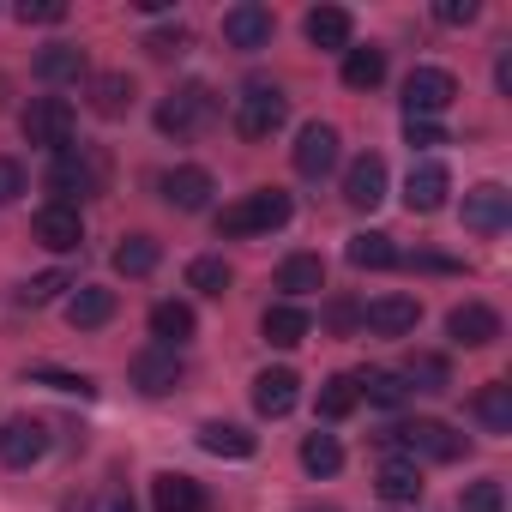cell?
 Wrapping results in <instances>:
<instances>
[{"label":"cell","instance_id":"cell-24","mask_svg":"<svg viewBox=\"0 0 512 512\" xmlns=\"http://www.w3.org/2000/svg\"><path fill=\"white\" fill-rule=\"evenodd\" d=\"M260 332H266V344H278V350H296V344L314 332V320H308V308H296V302H278V308H266Z\"/></svg>","mask_w":512,"mask_h":512},{"label":"cell","instance_id":"cell-17","mask_svg":"<svg viewBox=\"0 0 512 512\" xmlns=\"http://www.w3.org/2000/svg\"><path fill=\"white\" fill-rule=\"evenodd\" d=\"M344 199L356 205V211H374L380 199H386V157H356L350 169H344Z\"/></svg>","mask_w":512,"mask_h":512},{"label":"cell","instance_id":"cell-5","mask_svg":"<svg viewBox=\"0 0 512 512\" xmlns=\"http://www.w3.org/2000/svg\"><path fill=\"white\" fill-rule=\"evenodd\" d=\"M19 127H25L31 145H43V151H67L73 133H79V109H73L67 97H31V109L19 115Z\"/></svg>","mask_w":512,"mask_h":512},{"label":"cell","instance_id":"cell-36","mask_svg":"<svg viewBox=\"0 0 512 512\" xmlns=\"http://www.w3.org/2000/svg\"><path fill=\"white\" fill-rule=\"evenodd\" d=\"M229 284H235V272H229V260H217V253H199L187 266V290H199V296H223Z\"/></svg>","mask_w":512,"mask_h":512},{"label":"cell","instance_id":"cell-2","mask_svg":"<svg viewBox=\"0 0 512 512\" xmlns=\"http://www.w3.org/2000/svg\"><path fill=\"white\" fill-rule=\"evenodd\" d=\"M290 193L284 187H260V193H241L235 205H223L217 211V235L223 241H247V235H272V229H284L290 223Z\"/></svg>","mask_w":512,"mask_h":512},{"label":"cell","instance_id":"cell-28","mask_svg":"<svg viewBox=\"0 0 512 512\" xmlns=\"http://www.w3.org/2000/svg\"><path fill=\"white\" fill-rule=\"evenodd\" d=\"M404 386L410 392H446L452 386V362L434 356V350H410L404 356Z\"/></svg>","mask_w":512,"mask_h":512},{"label":"cell","instance_id":"cell-14","mask_svg":"<svg viewBox=\"0 0 512 512\" xmlns=\"http://www.w3.org/2000/svg\"><path fill=\"white\" fill-rule=\"evenodd\" d=\"M416 320H422V302L416 296H380V302L362 308V326L374 338H404V332H416Z\"/></svg>","mask_w":512,"mask_h":512},{"label":"cell","instance_id":"cell-18","mask_svg":"<svg viewBox=\"0 0 512 512\" xmlns=\"http://www.w3.org/2000/svg\"><path fill=\"white\" fill-rule=\"evenodd\" d=\"M446 193H452V175H446V163H434V157H428V163H416V169H410V181H404V205H410V211H422V217H428V211H440V205H446Z\"/></svg>","mask_w":512,"mask_h":512},{"label":"cell","instance_id":"cell-4","mask_svg":"<svg viewBox=\"0 0 512 512\" xmlns=\"http://www.w3.org/2000/svg\"><path fill=\"white\" fill-rule=\"evenodd\" d=\"M284 121H290V97L278 85H266V79L241 85V97H235V133L241 139H272Z\"/></svg>","mask_w":512,"mask_h":512},{"label":"cell","instance_id":"cell-38","mask_svg":"<svg viewBox=\"0 0 512 512\" xmlns=\"http://www.w3.org/2000/svg\"><path fill=\"white\" fill-rule=\"evenodd\" d=\"M356 404H362V398H356V380H350V374H332V380L320 386V416H326V422H344Z\"/></svg>","mask_w":512,"mask_h":512},{"label":"cell","instance_id":"cell-21","mask_svg":"<svg viewBox=\"0 0 512 512\" xmlns=\"http://www.w3.org/2000/svg\"><path fill=\"white\" fill-rule=\"evenodd\" d=\"M109 320H115V290L79 284V290L67 296V326H73V332H97V326H109Z\"/></svg>","mask_w":512,"mask_h":512},{"label":"cell","instance_id":"cell-32","mask_svg":"<svg viewBox=\"0 0 512 512\" xmlns=\"http://www.w3.org/2000/svg\"><path fill=\"white\" fill-rule=\"evenodd\" d=\"M91 109H97L103 121L127 115V109H133V79H127V73H91Z\"/></svg>","mask_w":512,"mask_h":512},{"label":"cell","instance_id":"cell-40","mask_svg":"<svg viewBox=\"0 0 512 512\" xmlns=\"http://www.w3.org/2000/svg\"><path fill=\"white\" fill-rule=\"evenodd\" d=\"M458 506H464V512H506V488H500V476H482V482H470Z\"/></svg>","mask_w":512,"mask_h":512},{"label":"cell","instance_id":"cell-39","mask_svg":"<svg viewBox=\"0 0 512 512\" xmlns=\"http://www.w3.org/2000/svg\"><path fill=\"white\" fill-rule=\"evenodd\" d=\"M61 290H73V278H67V272H43V278L19 284V308H43V302H55Z\"/></svg>","mask_w":512,"mask_h":512},{"label":"cell","instance_id":"cell-8","mask_svg":"<svg viewBox=\"0 0 512 512\" xmlns=\"http://www.w3.org/2000/svg\"><path fill=\"white\" fill-rule=\"evenodd\" d=\"M43 452H49V428L37 416H7L0 422V464L7 470H31V464H43Z\"/></svg>","mask_w":512,"mask_h":512},{"label":"cell","instance_id":"cell-34","mask_svg":"<svg viewBox=\"0 0 512 512\" xmlns=\"http://www.w3.org/2000/svg\"><path fill=\"white\" fill-rule=\"evenodd\" d=\"M157 260H163V247H157L151 235H127V241L115 247V272H121V278H151Z\"/></svg>","mask_w":512,"mask_h":512},{"label":"cell","instance_id":"cell-46","mask_svg":"<svg viewBox=\"0 0 512 512\" xmlns=\"http://www.w3.org/2000/svg\"><path fill=\"white\" fill-rule=\"evenodd\" d=\"M434 19H440V25H470V19H476V0H440Z\"/></svg>","mask_w":512,"mask_h":512},{"label":"cell","instance_id":"cell-23","mask_svg":"<svg viewBox=\"0 0 512 512\" xmlns=\"http://www.w3.org/2000/svg\"><path fill=\"white\" fill-rule=\"evenodd\" d=\"M344 253H350V266H356V272H392V266L404 260V253L392 247V235H386V229H362V235H350V247H344Z\"/></svg>","mask_w":512,"mask_h":512},{"label":"cell","instance_id":"cell-19","mask_svg":"<svg viewBox=\"0 0 512 512\" xmlns=\"http://www.w3.org/2000/svg\"><path fill=\"white\" fill-rule=\"evenodd\" d=\"M296 392H302L296 368H266L260 380H253V410L278 422V416H290V410H296Z\"/></svg>","mask_w":512,"mask_h":512},{"label":"cell","instance_id":"cell-42","mask_svg":"<svg viewBox=\"0 0 512 512\" xmlns=\"http://www.w3.org/2000/svg\"><path fill=\"white\" fill-rule=\"evenodd\" d=\"M31 380H37V386H55V392H79V398H91V392H97L85 374H67V368H37Z\"/></svg>","mask_w":512,"mask_h":512},{"label":"cell","instance_id":"cell-22","mask_svg":"<svg viewBox=\"0 0 512 512\" xmlns=\"http://www.w3.org/2000/svg\"><path fill=\"white\" fill-rule=\"evenodd\" d=\"M278 290H284L290 302H302V296L326 290V260H320V253H290V260L278 266Z\"/></svg>","mask_w":512,"mask_h":512},{"label":"cell","instance_id":"cell-25","mask_svg":"<svg viewBox=\"0 0 512 512\" xmlns=\"http://www.w3.org/2000/svg\"><path fill=\"white\" fill-rule=\"evenodd\" d=\"M374 488H380V500H392V506H410V500H422V470L410 464V458H386L380 464V476H374Z\"/></svg>","mask_w":512,"mask_h":512},{"label":"cell","instance_id":"cell-11","mask_svg":"<svg viewBox=\"0 0 512 512\" xmlns=\"http://www.w3.org/2000/svg\"><path fill=\"white\" fill-rule=\"evenodd\" d=\"M506 223H512V193L500 181H482L464 193V229L470 235H500Z\"/></svg>","mask_w":512,"mask_h":512},{"label":"cell","instance_id":"cell-31","mask_svg":"<svg viewBox=\"0 0 512 512\" xmlns=\"http://www.w3.org/2000/svg\"><path fill=\"white\" fill-rule=\"evenodd\" d=\"M199 446H205L211 458H253V446H260V440H253L241 422H205V428H199Z\"/></svg>","mask_w":512,"mask_h":512},{"label":"cell","instance_id":"cell-44","mask_svg":"<svg viewBox=\"0 0 512 512\" xmlns=\"http://www.w3.org/2000/svg\"><path fill=\"white\" fill-rule=\"evenodd\" d=\"M404 145L410 151H434V145H446V133L434 121H404Z\"/></svg>","mask_w":512,"mask_h":512},{"label":"cell","instance_id":"cell-10","mask_svg":"<svg viewBox=\"0 0 512 512\" xmlns=\"http://www.w3.org/2000/svg\"><path fill=\"white\" fill-rule=\"evenodd\" d=\"M272 31H278V19H272V7H260V0H241V7H229L223 13V43L229 49H272Z\"/></svg>","mask_w":512,"mask_h":512},{"label":"cell","instance_id":"cell-33","mask_svg":"<svg viewBox=\"0 0 512 512\" xmlns=\"http://www.w3.org/2000/svg\"><path fill=\"white\" fill-rule=\"evenodd\" d=\"M151 338H157L163 350L187 344V338H193V308H187V302H157V308H151Z\"/></svg>","mask_w":512,"mask_h":512},{"label":"cell","instance_id":"cell-35","mask_svg":"<svg viewBox=\"0 0 512 512\" xmlns=\"http://www.w3.org/2000/svg\"><path fill=\"white\" fill-rule=\"evenodd\" d=\"M386 79V49H344V85L350 91H374Z\"/></svg>","mask_w":512,"mask_h":512},{"label":"cell","instance_id":"cell-7","mask_svg":"<svg viewBox=\"0 0 512 512\" xmlns=\"http://www.w3.org/2000/svg\"><path fill=\"white\" fill-rule=\"evenodd\" d=\"M452 97H458V79L446 67H416L404 79V115L410 121H434L440 109H452Z\"/></svg>","mask_w":512,"mask_h":512},{"label":"cell","instance_id":"cell-3","mask_svg":"<svg viewBox=\"0 0 512 512\" xmlns=\"http://www.w3.org/2000/svg\"><path fill=\"white\" fill-rule=\"evenodd\" d=\"M380 446H386V458H434V464H452V458H464V434H452L446 422H404V428H386L380 434Z\"/></svg>","mask_w":512,"mask_h":512},{"label":"cell","instance_id":"cell-15","mask_svg":"<svg viewBox=\"0 0 512 512\" xmlns=\"http://www.w3.org/2000/svg\"><path fill=\"white\" fill-rule=\"evenodd\" d=\"M31 229H37V241H43L49 253H73V247L85 241V217H79L73 205H55V199L37 211V223H31Z\"/></svg>","mask_w":512,"mask_h":512},{"label":"cell","instance_id":"cell-48","mask_svg":"<svg viewBox=\"0 0 512 512\" xmlns=\"http://www.w3.org/2000/svg\"><path fill=\"white\" fill-rule=\"evenodd\" d=\"M109 512H133V500H121V494H115V500H109Z\"/></svg>","mask_w":512,"mask_h":512},{"label":"cell","instance_id":"cell-29","mask_svg":"<svg viewBox=\"0 0 512 512\" xmlns=\"http://www.w3.org/2000/svg\"><path fill=\"white\" fill-rule=\"evenodd\" d=\"M350 380H356V398H368V404H380V410H398V404L410 398L404 374H392V368H362V374H350Z\"/></svg>","mask_w":512,"mask_h":512},{"label":"cell","instance_id":"cell-1","mask_svg":"<svg viewBox=\"0 0 512 512\" xmlns=\"http://www.w3.org/2000/svg\"><path fill=\"white\" fill-rule=\"evenodd\" d=\"M49 193H55V205H73V211H79V199L109 193V151L103 145H67V151H55Z\"/></svg>","mask_w":512,"mask_h":512},{"label":"cell","instance_id":"cell-12","mask_svg":"<svg viewBox=\"0 0 512 512\" xmlns=\"http://www.w3.org/2000/svg\"><path fill=\"white\" fill-rule=\"evenodd\" d=\"M446 338L464 344V350H488V344L500 338V314H494L488 302H458V308L446 314Z\"/></svg>","mask_w":512,"mask_h":512},{"label":"cell","instance_id":"cell-41","mask_svg":"<svg viewBox=\"0 0 512 512\" xmlns=\"http://www.w3.org/2000/svg\"><path fill=\"white\" fill-rule=\"evenodd\" d=\"M19 25H61L67 19V7H61V0H19Z\"/></svg>","mask_w":512,"mask_h":512},{"label":"cell","instance_id":"cell-30","mask_svg":"<svg viewBox=\"0 0 512 512\" xmlns=\"http://www.w3.org/2000/svg\"><path fill=\"white\" fill-rule=\"evenodd\" d=\"M470 416L488 428V434H512V386H500V380H488L476 398H470Z\"/></svg>","mask_w":512,"mask_h":512},{"label":"cell","instance_id":"cell-27","mask_svg":"<svg viewBox=\"0 0 512 512\" xmlns=\"http://www.w3.org/2000/svg\"><path fill=\"white\" fill-rule=\"evenodd\" d=\"M302 31H308V43L314 49H350V13L344 7H314L308 19H302Z\"/></svg>","mask_w":512,"mask_h":512},{"label":"cell","instance_id":"cell-6","mask_svg":"<svg viewBox=\"0 0 512 512\" xmlns=\"http://www.w3.org/2000/svg\"><path fill=\"white\" fill-rule=\"evenodd\" d=\"M211 115H217L211 85H181V91H169V97H163L157 127H163L169 139H193V133H205V127H211Z\"/></svg>","mask_w":512,"mask_h":512},{"label":"cell","instance_id":"cell-16","mask_svg":"<svg viewBox=\"0 0 512 512\" xmlns=\"http://www.w3.org/2000/svg\"><path fill=\"white\" fill-rule=\"evenodd\" d=\"M151 506H157V512H211L205 482H193L187 470H163V476L151 482Z\"/></svg>","mask_w":512,"mask_h":512},{"label":"cell","instance_id":"cell-37","mask_svg":"<svg viewBox=\"0 0 512 512\" xmlns=\"http://www.w3.org/2000/svg\"><path fill=\"white\" fill-rule=\"evenodd\" d=\"M302 470H308V476H338V470H344V446H338L332 434H308V440H302Z\"/></svg>","mask_w":512,"mask_h":512},{"label":"cell","instance_id":"cell-9","mask_svg":"<svg viewBox=\"0 0 512 512\" xmlns=\"http://www.w3.org/2000/svg\"><path fill=\"white\" fill-rule=\"evenodd\" d=\"M127 374H133V386H139L145 398H169V392L187 380V362H181L175 350L151 344V350H139V356H133V368H127Z\"/></svg>","mask_w":512,"mask_h":512},{"label":"cell","instance_id":"cell-13","mask_svg":"<svg viewBox=\"0 0 512 512\" xmlns=\"http://www.w3.org/2000/svg\"><path fill=\"white\" fill-rule=\"evenodd\" d=\"M296 169H302L308 181L332 175V169H338V127H326V121L302 127V133H296Z\"/></svg>","mask_w":512,"mask_h":512},{"label":"cell","instance_id":"cell-20","mask_svg":"<svg viewBox=\"0 0 512 512\" xmlns=\"http://www.w3.org/2000/svg\"><path fill=\"white\" fill-rule=\"evenodd\" d=\"M211 193H217V187H211V175H205L199 163H181V169L163 175V199H169L175 211H205Z\"/></svg>","mask_w":512,"mask_h":512},{"label":"cell","instance_id":"cell-43","mask_svg":"<svg viewBox=\"0 0 512 512\" xmlns=\"http://www.w3.org/2000/svg\"><path fill=\"white\" fill-rule=\"evenodd\" d=\"M145 49H151L157 61H175V55H187V31H181V25H169V31H151V37H145Z\"/></svg>","mask_w":512,"mask_h":512},{"label":"cell","instance_id":"cell-47","mask_svg":"<svg viewBox=\"0 0 512 512\" xmlns=\"http://www.w3.org/2000/svg\"><path fill=\"white\" fill-rule=\"evenodd\" d=\"M356 320H362V314H356V308H350V302H338V308H332V326H338V332H350V326H356Z\"/></svg>","mask_w":512,"mask_h":512},{"label":"cell","instance_id":"cell-26","mask_svg":"<svg viewBox=\"0 0 512 512\" xmlns=\"http://www.w3.org/2000/svg\"><path fill=\"white\" fill-rule=\"evenodd\" d=\"M91 67H85V49H73V43H49L43 55H37V79L43 85H79Z\"/></svg>","mask_w":512,"mask_h":512},{"label":"cell","instance_id":"cell-45","mask_svg":"<svg viewBox=\"0 0 512 512\" xmlns=\"http://www.w3.org/2000/svg\"><path fill=\"white\" fill-rule=\"evenodd\" d=\"M19 193H25V169L13 157H0V205H13Z\"/></svg>","mask_w":512,"mask_h":512}]
</instances>
